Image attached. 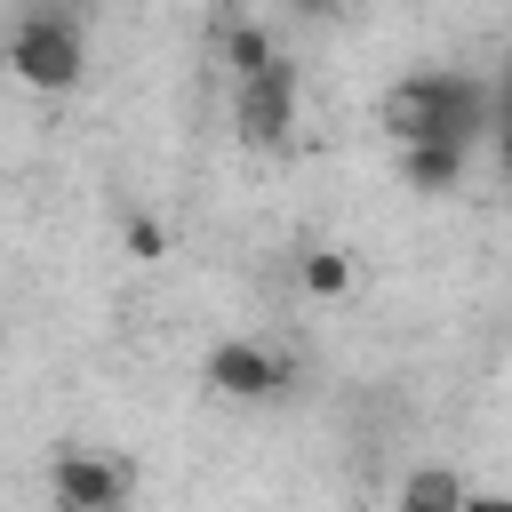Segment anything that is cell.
<instances>
[{
    "label": "cell",
    "mask_w": 512,
    "mask_h": 512,
    "mask_svg": "<svg viewBox=\"0 0 512 512\" xmlns=\"http://www.w3.org/2000/svg\"><path fill=\"white\" fill-rule=\"evenodd\" d=\"M280 376H288V368H280L272 352H256V344H224V352L208 360V384H216V392H232V400H264Z\"/></svg>",
    "instance_id": "cell-5"
},
{
    "label": "cell",
    "mask_w": 512,
    "mask_h": 512,
    "mask_svg": "<svg viewBox=\"0 0 512 512\" xmlns=\"http://www.w3.org/2000/svg\"><path fill=\"white\" fill-rule=\"evenodd\" d=\"M56 496H64V512H112L128 496V472L120 464H96V456H64L56 464Z\"/></svg>",
    "instance_id": "cell-4"
},
{
    "label": "cell",
    "mask_w": 512,
    "mask_h": 512,
    "mask_svg": "<svg viewBox=\"0 0 512 512\" xmlns=\"http://www.w3.org/2000/svg\"><path fill=\"white\" fill-rule=\"evenodd\" d=\"M232 56H240V128H248L256 144H280V136H288V96H296L288 64L272 56L264 32H240Z\"/></svg>",
    "instance_id": "cell-2"
},
{
    "label": "cell",
    "mask_w": 512,
    "mask_h": 512,
    "mask_svg": "<svg viewBox=\"0 0 512 512\" xmlns=\"http://www.w3.org/2000/svg\"><path fill=\"white\" fill-rule=\"evenodd\" d=\"M384 128H392L416 184H456L464 144L488 128V88L464 72H416L384 96Z\"/></svg>",
    "instance_id": "cell-1"
},
{
    "label": "cell",
    "mask_w": 512,
    "mask_h": 512,
    "mask_svg": "<svg viewBox=\"0 0 512 512\" xmlns=\"http://www.w3.org/2000/svg\"><path fill=\"white\" fill-rule=\"evenodd\" d=\"M304 280H312V288H336V280H344V264H336V256H312V264H304Z\"/></svg>",
    "instance_id": "cell-7"
},
{
    "label": "cell",
    "mask_w": 512,
    "mask_h": 512,
    "mask_svg": "<svg viewBox=\"0 0 512 512\" xmlns=\"http://www.w3.org/2000/svg\"><path fill=\"white\" fill-rule=\"evenodd\" d=\"M464 512H512L504 496H464Z\"/></svg>",
    "instance_id": "cell-8"
},
{
    "label": "cell",
    "mask_w": 512,
    "mask_h": 512,
    "mask_svg": "<svg viewBox=\"0 0 512 512\" xmlns=\"http://www.w3.org/2000/svg\"><path fill=\"white\" fill-rule=\"evenodd\" d=\"M464 472H448V464H424V472H408V488H400V512H464Z\"/></svg>",
    "instance_id": "cell-6"
},
{
    "label": "cell",
    "mask_w": 512,
    "mask_h": 512,
    "mask_svg": "<svg viewBox=\"0 0 512 512\" xmlns=\"http://www.w3.org/2000/svg\"><path fill=\"white\" fill-rule=\"evenodd\" d=\"M8 64H16L32 88H64V80L80 72V32H72L56 8H40V16H24V24H16Z\"/></svg>",
    "instance_id": "cell-3"
}]
</instances>
